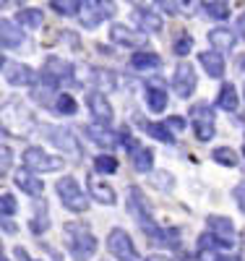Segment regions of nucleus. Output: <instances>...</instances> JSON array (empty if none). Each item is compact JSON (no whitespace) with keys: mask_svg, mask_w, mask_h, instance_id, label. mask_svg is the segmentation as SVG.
<instances>
[{"mask_svg":"<svg viewBox=\"0 0 245 261\" xmlns=\"http://www.w3.org/2000/svg\"><path fill=\"white\" fill-rule=\"evenodd\" d=\"M94 81L102 86L104 92H107V89H113V86H115V79H113V73H110V71H97Z\"/></svg>","mask_w":245,"mask_h":261,"instance_id":"35","label":"nucleus"},{"mask_svg":"<svg viewBox=\"0 0 245 261\" xmlns=\"http://www.w3.org/2000/svg\"><path fill=\"white\" fill-rule=\"evenodd\" d=\"M144 261H167V258H165V256H157V253H151V256H146Z\"/></svg>","mask_w":245,"mask_h":261,"instance_id":"46","label":"nucleus"},{"mask_svg":"<svg viewBox=\"0 0 245 261\" xmlns=\"http://www.w3.org/2000/svg\"><path fill=\"white\" fill-rule=\"evenodd\" d=\"M201 11H204L206 16L216 18V21H225V18L230 16V6L222 3V0H206V3L201 6Z\"/></svg>","mask_w":245,"mask_h":261,"instance_id":"24","label":"nucleus"},{"mask_svg":"<svg viewBox=\"0 0 245 261\" xmlns=\"http://www.w3.org/2000/svg\"><path fill=\"white\" fill-rule=\"evenodd\" d=\"M146 105L151 113H165L167 107V92L159 89V86H149L146 89Z\"/></svg>","mask_w":245,"mask_h":261,"instance_id":"21","label":"nucleus"},{"mask_svg":"<svg viewBox=\"0 0 245 261\" xmlns=\"http://www.w3.org/2000/svg\"><path fill=\"white\" fill-rule=\"evenodd\" d=\"M94 170H97V172H104V175H107V172H115V170H118V160L110 157V154H99V157L94 160Z\"/></svg>","mask_w":245,"mask_h":261,"instance_id":"30","label":"nucleus"},{"mask_svg":"<svg viewBox=\"0 0 245 261\" xmlns=\"http://www.w3.org/2000/svg\"><path fill=\"white\" fill-rule=\"evenodd\" d=\"M32 97H34L39 105H47V107L52 105V102H50V97H52V94H50L47 89H34V94H32ZM52 107H55V105H52Z\"/></svg>","mask_w":245,"mask_h":261,"instance_id":"39","label":"nucleus"},{"mask_svg":"<svg viewBox=\"0 0 245 261\" xmlns=\"http://www.w3.org/2000/svg\"><path fill=\"white\" fill-rule=\"evenodd\" d=\"M50 227V222H47V214H37L34 217V220H32V232H44V230H47Z\"/></svg>","mask_w":245,"mask_h":261,"instance_id":"36","label":"nucleus"},{"mask_svg":"<svg viewBox=\"0 0 245 261\" xmlns=\"http://www.w3.org/2000/svg\"><path fill=\"white\" fill-rule=\"evenodd\" d=\"M21 42H24V34H21V29L13 24V21L0 18V45H3V47H18Z\"/></svg>","mask_w":245,"mask_h":261,"instance_id":"13","label":"nucleus"},{"mask_svg":"<svg viewBox=\"0 0 245 261\" xmlns=\"http://www.w3.org/2000/svg\"><path fill=\"white\" fill-rule=\"evenodd\" d=\"M37 81V73L29 68V65H11L8 68V84H13V86H32Z\"/></svg>","mask_w":245,"mask_h":261,"instance_id":"15","label":"nucleus"},{"mask_svg":"<svg viewBox=\"0 0 245 261\" xmlns=\"http://www.w3.org/2000/svg\"><path fill=\"white\" fill-rule=\"evenodd\" d=\"M154 183H157L159 188H172V175L170 172H157V175H154Z\"/></svg>","mask_w":245,"mask_h":261,"instance_id":"38","label":"nucleus"},{"mask_svg":"<svg viewBox=\"0 0 245 261\" xmlns=\"http://www.w3.org/2000/svg\"><path fill=\"white\" fill-rule=\"evenodd\" d=\"M110 39H113L115 45H123V47H139V45H144L146 34L133 32V29L123 27V24H113V29H110Z\"/></svg>","mask_w":245,"mask_h":261,"instance_id":"10","label":"nucleus"},{"mask_svg":"<svg viewBox=\"0 0 245 261\" xmlns=\"http://www.w3.org/2000/svg\"><path fill=\"white\" fill-rule=\"evenodd\" d=\"M198 63H201L204 68H206V73L214 76V79H219L222 73H225V60H222V55H216L214 50L201 53V55H198Z\"/></svg>","mask_w":245,"mask_h":261,"instance_id":"17","label":"nucleus"},{"mask_svg":"<svg viewBox=\"0 0 245 261\" xmlns=\"http://www.w3.org/2000/svg\"><path fill=\"white\" fill-rule=\"evenodd\" d=\"M167 128H172V130H185V118H180V115H172V118H167V123H165Z\"/></svg>","mask_w":245,"mask_h":261,"instance_id":"40","label":"nucleus"},{"mask_svg":"<svg viewBox=\"0 0 245 261\" xmlns=\"http://www.w3.org/2000/svg\"><path fill=\"white\" fill-rule=\"evenodd\" d=\"M235 34H240V37H245V13L237 18V24H235Z\"/></svg>","mask_w":245,"mask_h":261,"instance_id":"44","label":"nucleus"},{"mask_svg":"<svg viewBox=\"0 0 245 261\" xmlns=\"http://www.w3.org/2000/svg\"><path fill=\"white\" fill-rule=\"evenodd\" d=\"M216 105L222 107V110H227V113H235V107H237V92H235L232 84H225V86L219 89Z\"/></svg>","mask_w":245,"mask_h":261,"instance_id":"22","label":"nucleus"},{"mask_svg":"<svg viewBox=\"0 0 245 261\" xmlns=\"http://www.w3.org/2000/svg\"><path fill=\"white\" fill-rule=\"evenodd\" d=\"M146 134L151 139L162 141V144H172V134H170V128L165 123H146Z\"/></svg>","mask_w":245,"mask_h":261,"instance_id":"26","label":"nucleus"},{"mask_svg":"<svg viewBox=\"0 0 245 261\" xmlns=\"http://www.w3.org/2000/svg\"><path fill=\"white\" fill-rule=\"evenodd\" d=\"M128 212L136 217V222L141 225V230L151 238L154 232H157V225H154V220H151V212H149V204H146V199H144V193H141V188H128Z\"/></svg>","mask_w":245,"mask_h":261,"instance_id":"4","label":"nucleus"},{"mask_svg":"<svg viewBox=\"0 0 245 261\" xmlns=\"http://www.w3.org/2000/svg\"><path fill=\"white\" fill-rule=\"evenodd\" d=\"M11 162H13V151L0 144V175H6V172L11 170Z\"/></svg>","mask_w":245,"mask_h":261,"instance_id":"34","label":"nucleus"},{"mask_svg":"<svg viewBox=\"0 0 245 261\" xmlns=\"http://www.w3.org/2000/svg\"><path fill=\"white\" fill-rule=\"evenodd\" d=\"M63 238H65V248L71 251L76 261H89L97 251V238L81 222H68L63 227Z\"/></svg>","mask_w":245,"mask_h":261,"instance_id":"1","label":"nucleus"},{"mask_svg":"<svg viewBox=\"0 0 245 261\" xmlns=\"http://www.w3.org/2000/svg\"><path fill=\"white\" fill-rule=\"evenodd\" d=\"M24 165L29 170H37V172H55L63 167V160L58 157H50L47 151H42L39 146H29L24 151Z\"/></svg>","mask_w":245,"mask_h":261,"instance_id":"7","label":"nucleus"},{"mask_svg":"<svg viewBox=\"0 0 245 261\" xmlns=\"http://www.w3.org/2000/svg\"><path fill=\"white\" fill-rule=\"evenodd\" d=\"M209 42H211V47H214L216 55H219V53H230V50L235 47V32L216 27V29L209 32Z\"/></svg>","mask_w":245,"mask_h":261,"instance_id":"12","label":"nucleus"},{"mask_svg":"<svg viewBox=\"0 0 245 261\" xmlns=\"http://www.w3.org/2000/svg\"><path fill=\"white\" fill-rule=\"evenodd\" d=\"M3 65H6V60H3V55H0V68H3Z\"/></svg>","mask_w":245,"mask_h":261,"instance_id":"48","label":"nucleus"},{"mask_svg":"<svg viewBox=\"0 0 245 261\" xmlns=\"http://www.w3.org/2000/svg\"><path fill=\"white\" fill-rule=\"evenodd\" d=\"M206 225H209V232L216 235V238H222V241H232V238H235V225H232L230 217L211 214L209 220H206Z\"/></svg>","mask_w":245,"mask_h":261,"instance_id":"11","label":"nucleus"},{"mask_svg":"<svg viewBox=\"0 0 245 261\" xmlns=\"http://www.w3.org/2000/svg\"><path fill=\"white\" fill-rule=\"evenodd\" d=\"M55 110L63 113V115H73V113H76V99L68 97V94H58V99H55Z\"/></svg>","mask_w":245,"mask_h":261,"instance_id":"31","label":"nucleus"},{"mask_svg":"<svg viewBox=\"0 0 245 261\" xmlns=\"http://www.w3.org/2000/svg\"><path fill=\"white\" fill-rule=\"evenodd\" d=\"M118 136H120V139H123V144H125V146L130 149V154H133V151H136V149H139V144H136V139H133V136L128 134V130H120V134H118Z\"/></svg>","mask_w":245,"mask_h":261,"instance_id":"42","label":"nucleus"},{"mask_svg":"<svg viewBox=\"0 0 245 261\" xmlns=\"http://www.w3.org/2000/svg\"><path fill=\"white\" fill-rule=\"evenodd\" d=\"M172 89L177 97H190L196 89V71L190 63H180L175 68V79H172Z\"/></svg>","mask_w":245,"mask_h":261,"instance_id":"8","label":"nucleus"},{"mask_svg":"<svg viewBox=\"0 0 245 261\" xmlns=\"http://www.w3.org/2000/svg\"><path fill=\"white\" fill-rule=\"evenodd\" d=\"M44 134L50 136V141H52L55 146H60V149H65V151H78L76 141H71L68 130H63V128H44Z\"/></svg>","mask_w":245,"mask_h":261,"instance_id":"20","label":"nucleus"},{"mask_svg":"<svg viewBox=\"0 0 245 261\" xmlns=\"http://www.w3.org/2000/svg\"><path fill=\"white\" fill-rule=\"evenodd\" d=\"M151 165H154V151L151 149L139 146L136 151H133V167H136L139 172H149Z\"/></svg>","mask_w":245,"mask_h":261,"instance_id":"23","label":"nucleus"},{"mask_svg":"<svg viewBox=\"0 0 245 261\" xmlns=\"http://www.w3.org/2000/svg\"><path fill=\"white\" fill-rule=\"evenodd\" d=\"M136 18H139V24L144 27V32H159V29H162V18H159V13H154L151 8L136 6Z\"/></svg>","mask_w":245,"mask_h":261,"instance_id":"18","label":"nucleus"},{"mask_svg":"<svg viewBox=\"0 0 245 261\" xmlns=\"http://www.w3.org/2000/svg\"><path fill=\"white\" fill-rule=\"evenodd\" d=\"M86 105H89L92 115H94L102 125H107L110 120H113V107H110V102H107V97H104L102 92H89V94H86Z\"/></svg>","mask_w":245,"mask_h":261,"instance_id":"9","label":"nucleus"},{"mask_svg":"<svg viewBox=\"0 0 245 261\" xmlns=\"http://www.w3.org/2000/svg\"><path fill=\"white\" fill-rule=\"evenodd\" d=\"M16 209H18V204H16V199H13L11 193H3V196H0V214L8 217V214H13Z\"/></svg>","mask_w":245,"mask_h":261,"instance_id":"33","label":"nucleus"},{"mask_svg":"<svg viewBox=\"0 0 245 261\" xmlns=\"http://www.w3.org/2000/svg\"><path fill=\"white\" fill-rule=\"evenodd\" d=\"M201 261H240L237 256H211V253H201Z\"/></svg>","mask_w":245,"mask_h":261,"instance_id":"43","label":"nucleus"},{"mask_svg":"<svg viewBox=\"0 0 245 261\" xmlns=\"http://www.w3.org/2000/svg\"><path fill=\"white\" fill-rule=\"evenodd\" d=\"M193 50V37L190 34H180V37H177V42H175V55H188Z\"/></svg>","mask_w":245,"mask_h":261,"instance_id":"32","label":"nucleus"},{"mask_svg":"<svg viewBox=\"0 0 245 261\" xmlns=\"http://www.w3.org/2000/svg\"><path fill=\"white\" fill-rule=\"evenodd\" d=\"M159 63H162V58H159V55H154V53H139V55H133V58H130V65H133V68H139V71L157 68Z\"/></svg>","mask_w":245,"mask_h":261,"instance_id":"25","label":"nucleus"},{"mask_svg":"<svg viewBox=\"0 0 245 261\" xmlns=\"http://www.w3.org/2000/svg\"><path fill=\"white\" fill-rule=\"evenodd\" d=\"M18 21L26 24V27H32V29H37L42 24V13L37 8H24V11H18Z\"/></svg>","mask_w":245,"mask_h":261,"instance_id":"29","label":"nucleus"},{"mask_svg":"<svg viewBox=\"0 0 245 261\" xmlns=\"http://www.w3.org/2000/svg\"><path fill=\"white\" fill-rule=\"evenodd\" d=\"M89 191H92V196H94L97 201H102V204H115V201H118L115 191L110 188L107 183L97 180V178H89Z\"/></svg>","mask_w":245,"mask_h":261,"instance_id":"19","label":"nucleus"},{"mask_svg":"<svg viewBox=\"0 0 245 261\" xmlns=\"http://www.w3.org/2000/svg\"><path fill=\"white\" fill-rule=\"evenodd\" d=\"M193 128H196V136L201 139V141H209L214 139V110L206 105V102H198L190 107V113H188Z\"/></svg>","mask_w":245,"mask_h":261,"instance_id":"5","label":"nucleus"},{"mask_svg":"<svg viewBox=\"0 0 245 261\" xmlns=\"http://www.w3.org/2000/svg\"><path fill=\"white\" fill-rule=\"evenodd\" d=\"M13 183L21 188V191H24V193H29V196H39L42 193V180L37 178V175H32V172L29 170H18L16 172V178H13Z\"/></svg>","mask_w":245,"mask_h":261,"instance_id":"14","label":"nucleus"},{"mask_svg":"<svg viewBox=\"0 0 245 261\" xmlns=\"http://www.w3.org/2000/svg\"><path fill=\"white\" fill-rule=\"evenodd\" d=\"M242 154H245V146H242Z\"/></svg>","mask_w":245,"mask_h":261,"instance_id":"49","label":"nucleus"},{"mask_svg":"<svg viewBox=\"0 0 245 261\" xmlns=\"http://www.w3.org/2000/svg\"><path fill=\"white\" fill-rule=\"evenodd\" d=\"M0 261H8V258H0Z\"/></svg>","mask_w":245,"mask_h":261,"instance_id":"50","label":"nucleus"},{"mask_svg":"<svg viewBox=\"0 0 245 261\" xmlns=\"http://www.w3.org/2000/svg\"><path fill=\"white\" fill-rule=\"evenodd\" d=\"M16 258H18V261H34V258H32V256H29L24 248H16Z\"/></svg>","mask_w":245,"mask_h":261,"instance_id":"45","label":"nucleus"},{"mask_svg":"<svg viewBox=\"0 0 245 261\" xmlns=\"http://www.w3.org/2000/svg\"><path fill=\"white\" fill-rule=\"evenodd\" d=\"M107 251L120 261H139V253H136V248H133L130 235L123 227H115L107 235Z\"/></svg>","mask_w":245,"mask_h":261,"instance_id":"6","label":"nucleus"},{"mask_svg":"<svg viewBox=\"0 0 245 261\" xmlns=\"http://www.w3.org/2000/svg\"><path fill=\"white\" fill-rule=\"evenodd\" d=\"M219 165H227V167H235L237 165V154L230 149V146H219V149H214V154H211Z\"/></svg>","mask_w":245,"mask_h":261,"instance_id":"28","label":"nucleus"},{"mask_svg":"<svg viewBox=\"0 0 245 261\" xmlns=\"http://www.w3.org/2000/svg\"><path fill=\"white\" fill-rule=\"evenodd\" d=\"M39 81L47 86V89H58V86H68L73 84V65L63 58H47L44 60V68L39 73Z\"/></svg>","mask_w":245,"mask_h":261,"instance_id":"2","label":"nucleus"},{"mask_svg":"<svg viewBox=\"0 0 245 261\" xmlns=\"http://www.w3.org/2000/svg\"><path fill=\"white\" fill-rule=\"evenodd\" d=\"M86 136H92V141L94 144H99V146H104V149H115L120 141H118V136L113 134V130H107V128H97V125H89L86 128Z\"/></svg>","mask_w":245,"mask_h":261,"instance_id":"16","label":"nucleus"},{"mask_svg":"<svg viewBox=\"0 0 245 261\" xmlns=\"http://www.w3.org/2000/svg\"><path fill=\"white\" fill-rule=\"evenodd\" d=\"M50 8L58 11L60 16H76L81 11V3H76V0H52Z\"/></svg>","mask_w":245,"mask_h":261,"instance_id":"27","label":"nucleus"},{"mask_svg":"<svg viewBox=\"0 0 245 261\" xmlns=\"http://www.w3.org/2000/svg\"><path fill=\"white\" fill-rule=\"evenodd\" d=\"M237 68L245 73V55H240V60H237Z\"/></svg>","mask_w":245,"mask_h":261,"instance_id":"47","label":"nucleus"},{"mask_svg":"<svg viewBox=\"0 0 245 261\" xmlns=\"http://www.w3.org/2000/svg\"><path fill=\"white\" fill-rule=\"evenodd\" d=\"M58 196H60V201L65 209H71V212H86L89 209V199H86V193L81 191L78 180L71 178V175H65L58 180Z\"/></svg>","mask_w":245,"mask_h":261,"instance_id":"3","label":"nucleus"},{"mask_svg":"<svg viewBox=\"0 0 245 261\" xmlns=\"http://www.w3.org/2000/svg\"><path fill=\"white\" fill-rule=\"evenodd\" d=\"M232 196H235V201H237V206H240V212H245V180L235 186V191H232Z\"/></svg>","mask_w":245,"mask_h":261,"instance_id":"37","label":"nucleus"},{"mask_svg":"<svg viewBox=\"0 0 245 261\" xmlns=\"http://www.w3.org/2000/svg\"><path fill=\"white\" fill-rule=\"evenodd\" d=\"M159 8H162V11H167L170 16H177V13L183 11V3H170V0L165 3V0H162V3H159Z\"/></svg>","mask_w":245,"mask_h":261,"instance_id":"41","label":"nucleus"}]
</instances>
